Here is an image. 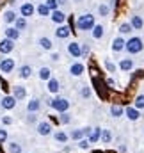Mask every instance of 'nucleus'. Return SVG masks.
I'll use <instances>...</instances> for the list:
<instances>
[{
    "label": "nucleus",
    "mask_w": 144,
    "mask_h": 153,
    "mask_svg": "<svg viewBox=\"0 0 144 153\" xmlns=\"http://www.w3.org/2000/svg\"><path fill=\"white\" fill-rule=\"evenodd\" d=\"M59 121H61L62 125H70V123H71V114H68V111H66V112H61Z\"/></svg>",
    "instance_id": "36"
},
{
    "label": "nucleus",
    "mask_w": 144,
    "mask_h": 153,
    "mask_svg": "<svg viewBox=\"0 0 144 153\" xmlns=\"http://www.w3.org/2000/svg\"><path fill=\"white\" fill-rule=\"evenodd\" d=\"M91 34H93V38H94V39H102V38H103V34H105V29H103V25L96 23V25L91 29Z\"/></svg>",
    "instance_id": "21"
},
{
    "label": "nucleus",
    "mask_w": 144,
    "mask_h": 153,
    "mask_svg": "<svg viewBox=\"0 0 144 153\" xmlns=\"http://www.w3.org/2000/svg\"><path fill=\"white\" fill-rule=\"evenodd\" d=\"M39 78L43 80V82H46V80H50L52 78V70L50 68H46V66H43V68H39Z\"/></svg>",
    "instance_id": "27"
},
{
    "label": "nucleus",
    "mask_w": 144,
    "mask_h": 153,
    "mask_svg": "<svg viewBox=\"0 0 144 153\" xmlns=\"http://www.w3.org/2000/svg\"><path fill=\"white\" fill-rule=\"evenodd\" d=\"M84 70H85V66L82 64V62H73L71 66H70V73L73 76H80L84 73Z\"/></svg>",
    "instance_id": "19"
},
{
    "label": "nucleus",
    "mask_w": 144,
    "mask_h": 153,
    "mask_svg": "<svg viewBox=\"0 0 144 153\" xmlns=\"http://www.w3.org/2000/svg\"><path fill=\"white\" fill-rule=\"evenodd\" d=\"M119 70H123V71L134 70V59H121L119 61Z\"/></svg>",
    "instance_id": "24"
},
{
    "label": "nucleus",
    "mask_w": 144,
    "mask_h": 153,
    "mask_svg": "<svg viewBox=\"0 0 144 153\" xmlns=\"http://www.w3.org/2000/svg\"><path fill=\"white\" fill-rule=\"evenodd\" d=\"M30 75H32V68H30L29 64H23V66L18 68V76H20V78L27 80V78H30Z\"/></svg>",
    "instance_id": "17"
},
{
    "label": "nucleus",
    "mask_w": 144,
    "mask_h": 153,
    "mask_svg": "<svg viewBox=\"0 0 144 153\" xmlns=\"http://www.w3.org/2000/svg\"><path fill=\"white\" fill-rule=\"evenodd\" d=\"M50 59H52V61H53V62H57V61H59V59H61V55H59V53H57V52H53V53H52V55H50Z\"/></svg>",
    "instance_id": "45"
},
{
    "label": "nucleus",
    "mask_w": 144,
    "mask_h": 153,
    "mask_svg": "<svg viewBox=\"0 0 144 153\" xmlns=\"http://www.w3.org/2000/svg\"><path fill=\"white\" fill-rule=\"evenodd\" d=\"M102 130H103V128H100V126H96V128H93V130H91V134L87 135V139H89V143H91V144H96V143L102 139Z\"/></svg>",
    "instance_id": "16"
},
{
    "label": "nucleus",
    "mask_w": 144,
    "mask_h": 153,
    "mask_svg": "<svg viewBox=\"0 0 144 153\" xmlns=\"http://www.w3.org/2000/svg\"><path fill=\"white\" fill-rule=\"evenodd\" d=\"M13 70H14V59L5 57V59L0 61V71H2V73L9 75V73H13Z\"/></svg>",
    "instance_id": "6"
},
{
    "label": "nucleus",
    "mask_w": 144,
    "mask_h": 153,
    "mask_svg": "<svg viewBox=\"0 0 144 153\" xmlns=\"http://www.w3.org/2000/svg\"><path fill=\"white\" fill-rule=\"evenodd\" d=\"M50 18H52V22H53V23H57V25H61V23H64V22H66V14H64L61 9L52 11V13H50Z\"/></svg>",
    "instance_id": "13"
},
{
    "label": "nucleus",
    "mask_w": 144,
    "mask_h": 153,
    "mask_svg": "<svg viewBox=\"0 0 144 153\" xmlns=\"http://www.w3.org/2000/svg\"><path fill=\"white\" fill-rule=\"evenodd\" d=\"M46 91L48 93H52V94H57L59 91H61V82L57 80V78H50V80H46Z\"/></svg>",
    "instance_id": "10"
},
{
    "label": "nucleus",
    "mask_w": 144,
    "mask_h": 153,
    "mask_svg": "<svg viewBox=\"0 0 144 153\" xmlns=\"http://www.w3.org/2000/svg\"><path fill=\"white\" fill-rule=\"evenodd\" d=\"M70 34H71V30H70V27L64 25V23H61V25L55 29V38H59V39H68Z\"/></svg>",
    "instance_id": "11"
},
{
    "label": "nucleus",
    "mask_w": 144,
    "mask_h": 153,
    "mask_svg": "<svg viewBox=\"0 0 144 153\" xmlns=\"http://www.w3.org/2000/svg\"><path fill=\"white\" fill-rule=\"evenodd\" d=\"M76 143H78V148H80V150H87V148L91 146L89 139H80V141H76Z\"/></svg>",
    "instance_id": "39"
},
{
    "label": "nucleus",
    "mask_w": 144,
    "mask_h": 153,
    "mask_svg": "<svg viewBox=\"0 0 144 153\" xmlns=\"http://www.w3.org/2000/svg\"><path fill=\"white\" fill-rule=\"evenodd\" d=\"M36 130H37V134L39 135H43V137H48L50 134H52V125L48 123V121H37V126H36Z\"/></svg>",
    "instance_id": "5"
},
{
    "label": "nucleus",
    "mask_w": 144,
    "mask_h": 153,
    "mask_svg": "<svg viewBox=\"0 0 144 153\" xmlns=\"http://www.w3.org/2000/svg\"><path fill=\"white\" fill-rule=\"evenodd\" d=\"M34 11H36V7H34L32 2H25V4H22V7H20V14L25 16V18L34 16Z\"/></svg>",
    "instance_id": "9"
},
{
    "label": "nucleus",
    "mask_w": 144,
    "mask_h": 153,
    "mask_svg": "<svg viewBox=\"0 0 144 153\" xmlns=\"http://www.w3.org/2000/svg\"><path fill=\"white\" fill-rule=\"evenodd\" d=\"M134 107H135V109H139V111H143V109H144V94L135 96V100H134Z\"/></svg>",
    "instance_id": "35"
},
{
    "label": "nucleus",
    "mask_w": 144,
    "mask_h": 153,
    "mask_svg": "<svg viewBox=\"0 0 144 153\" xmlns=\"http://www.w3.org/2000/svg\"><path fill=\"white\" fill-rule=\"evenodd\" d=\"M13 50H14V41H13V39L5 38V39L0 41V53H2V55H7V53H11Z\"/></svg>",
    "instance_id": "7"
},
{
    "label": "nucleus",
    "mask_w": 144,
    "mask_h": 153,
    "mask_svg": "<svg viewBox=\"0 0 144 153\" xmlns=\"http://www.w3.org/2000/svg\"><path fill=\"white\" fill-rule=\"evenodd\" d=\"M132 30H134L132 23H121L119 25V34L121 36H128V34H132Z\"/></svg>",
    "instance_id": "30"
},
{
    "label": "nucleus",
    "mask_w": 144,
    "mask_h": 153,
    "mask_svg": "<svg viewBox=\"0 0 144 153\" xmlns=\"http://www.w3.org/2000/svg\"><path fill=\"white\" fill-rule=\"evenodd\" d=\"M125 46H126V41H125L123 36L114 38V41H112V52L119 53V52H123V50H125Z\"/></svg>",
    "instance_id": "12"
},
{
    "label": "nucleus",
    "mask_w": 144,
    "mask_h": 153,
    "mask_svg": "<svg viewBox=\"0 0 144 153\" xmlns=\"http://www.w3.org/2000/svg\"><path fill=\"white\" fill-rule=\"evenodd\" d=\"M73 2H82V0H73Z\"/></svg>",
    "instance_id": "47"
},
{
    "label": "nucleus",
    "mask_w": 144,
    "mask_h": 153,
    "mask_svg": "<svg viewBox=\"0 0 144 153\" xmlns=\"http://www.w3.org/2000/svg\"><path fill=\"white\" fill-rule=\"evenodd\" d=\"M36 11H37V14H39V16H50V13H52V11H50V7H48L46 4H41V5H37Z\"/></svg>",
    "instance_id": "33"
},
{
    "label": "nucleus",
    "mask_w": 144,
    "mask_h": 153,
    "mask_svg": "<svg viewBox=\"0 0 144 153\" xmlns=\"http://www.w3.org/2000/svg\"><path fill=\"white\" fill-rule=\"evenodd\" d=\"M80 94H82V98H89V96H91V87L84 85V87H82V91H80Z\"/></svg>",
    "instance_id": "41"
},
{
    "label": "nucleus",
    "mask_w": 144,
    "mask_h": 153,
    "mask_svg": "<svg viewBox=\"0 0 144 153\" xmlns=\"http://www.w3.org/2000/svg\"><path fill=\"white\" fill-rule=\"evenodd\" d=\"M123 114H125V109L121 105H112L110 107V116L112 117H121Z\"/></svg>",
    "instance_id": "31"
},
{
    "label": "nucleus",
    "mask_w": 144,
    "mask_h": 153,
    "mask_svg": "<svg viewBox=\"0 0 144 153\" xmlns=\"http://www.w3.org/2000/svg\"><path fill=\"white\" fill-rule=\"evenodd\" d=\"M39 46L43 48V50H46V52H50L52 48H53V43H52V39L50 38H46V36H43V38H39Z\"/></svg>",
    "instance_id": "22"
},
{
    "label": "nucleus",
    "mask_w": 144,
    "mask_h": 153,
    "mask_svg": "<svg viewBox=\"0 0 144 153\" xmlns=\"http://www.w3.org/2000/svg\"><path fill=\"white\" fill-rule=\"evenodd\" d=\"M16 98L13 96V94H5V96H2V100H0V109H4V111H13L14 107H16Z\"/></svg>",
    "instance_id": "4"
},
{
    "label": "nucleus",
    "mask_w": 144,
    "mask_h": 153,
    "mask_svg": "<svg viewBox=\"0 0 144 153\" xmlns=\"http://www.w3.org/2000/svg\"><path fill=\"white\" fill-rule=\"evenodd\" d=\"M16 18H18V16H16V13H14V11H11V9L4 13V22H5V23H14V20H16Z\"/></svg>",
    "instance_id": "32"
},
{
    "label": "nucleus",
    "mask_w": 144,
    "mask_h": 153,
    "mask_svg": "<svg viewBox=\"0 0 144 153\" xmlns=\"http://www.w3.org/2000/svg\"><path fill=\"white\" fill-rule=\"evenodd\" d=\"M45 4L50 7V11H55V9H59V2H57V0H46Z\"/></svg>",
    "instance_id": "40"
},
{
    "label": "nucleus",
    "mask_w": 144,
    "mask_h": 153,
    "mask_svg": "<svg viewBox=\"0 0 144 153\" xmlns=\"http://www.w3.org/2000/svg\"><path fill=\"white\" fill-rule=\"evenodd\" d=\"M48 105L55 111V112H66L68 109H70V100L68 98H61V96H57V98H52V100H48Z\"/></svg>",
    "instance_id": "3"
},
{
    "label": "nucleus",
    "mask_w": 144,
    "mask_h": 153,
    "mask_svg": "<svg viewBox=\"0 0 144 153\" xmlns=\"http://www.w3.org/2000/svg\"><path fill=\"white\" fill-rule=\"evenodd\" d=\"M85 137V132H84V128H75L70 132V139L73 141H80V139H84Z\"/></svg>",
    "instance_id": "26"
},
{
    "label": "nucleus",
    "mask_w": 144,
    "mask_h": 153,
    "mask_svg": "<svg viewBox=\"0 0 144 153\" xmlns=\"http://www.w3.org/2000/svg\"><path fill=\"white\" fill-rule=\"evenodd\" d=\"M2 125H13V119H11L9 116H4V117H2Z\"/></svg>",
    "instance_id": "44"
},
{
    "label": "nucleus",
    "mask_w": 144,
    "mask_h": 153,
    "mask_svg": "<svg viewBox=\"0 0 144 153\" xmlns=\"http://www.w3.org/2000/svg\"><path fill=\"white\" fill-rule=\"evenodd\" d=\"M7 152L9 153H23V150H22V144H20V143L11 141V143L7 144Z\"/></svg>",
    "instance_id": "29"
},
{
    "label": "nucleus",
    "mask_w": 144,
    "mask_h": 153,
    "mask_svg": "<svg viewBox=\"0 0 144 153\" xmlns=\"http://www.w3.org/2000/svg\"><path fill=\"white\" fill-rule=\"evenodd\" d=\"M57 2H59V5H66L68 4V0H57Z\"/></svg>",
    "instance_id": "46"
},
{
    "label": "nucleus",
    "mask_w": 144,
    "mask_h": 153,
    "mask_svg": "<svg viewBox=\"0 0 144 153\" xmlns=\"http://www.w3.org/2000/svg\"><path fill=\"white\" fill-rule=\"evenodd\" d=\"M103 144H110V141H112V134H110V130H102V139H100Z\"/></svg>",
    "instance_id": "34"
},
{
    "label": "nucleus",
    "mask_w": 144,
    "mask_h": 153,
    "mask_svg": "<svg viewBox=\"0 0 144 153\" xmlns=\"http://www.w3.org/2000/svg\"><path fill=\"white\" fill-rule=\"evenodd\" d=\"M41 111V100L39 98H30L27 103V112H39Z\"/></svg>",
    "instance_id": "15"
},
{
    "label": "nucleus",
    "mask_w": 144,
    "mask_h": 153,
    "mask_svg": "<svg viewBox=\"0 0 144 153\" xmlns=\"http://www.w3.org/2000/svg\"><path fill=\"white\" fill-rule=\"evenodd\" d=\"M98 13H100V16H108V13H110V7H108L107 4H102V5L98 7Z\"/></svg>",
    "instance_id": "37"
},
{
    "label": "nucleus",
    "mask_w": 144,
    "mask_h": 153,
    "mask_svg": "<svg viewBox=\"0 0 144 153\" xmlns=\"http://www.w3.org/2000/svg\"><path fill=\"white\" fill-rule=\"evenodd\" d=\"M14 27L22 32V30H25L27 29V18L25 16H18L16 20H14Z\"/></svg>",
    "instance_id": "28"
},
{
    "label": "nucleus",
    "mask_w": 144,
    "mask_h": 153,
    "mask_svg": "<svg viewBox=\"0 0 144 153\" xmlns=\"http://www.w3.org/2000/svg\"><path fill=\"white\" fill-rule=\"evenodd\" d=\"M5 38L16 41V39H20V30H18L16 27H7V29H5Z\"/></svg>",
    "instance_id": "25"
},
{
    "label": "nucleus",
    "mask_w": 144,
    "mask_h": 153,
    "mask_svg": "<svg viewBox=\"0 0 144 153\" xmlns=\"http://www.w3.org/2000/svg\"><path fill=\"white\" fill-rule=\"evenodd\" d=\"M125 114H126V117H128L130 121H137V119L141 117L139 109H135V107H126V109H125Z\"/></svg>",
    "instance_id": "18"
},
{
    "label": "nucleus",
    "mask_w": 144,
    "mask_h": 153,
    "mask_svg": "<svg viewBox=\"0 0 144 153\" xmlns=\"http://www.w3.org/2000/svg\"><path fill=\"white\" fill-rule=\"evenodd\" d=\"M105 68H107L108 73H114V71H116V64H114L112 61H105Z\"/></svg>",
    "instance_id": "42"
},
{
    "label": "nucleus",
    "mask_w": 144,
    "mask_h": 153,
    "mask_svg": "<svg viewBox=\"0 0 144 153\" xmlns=\"http://www.w3.org/2000/svg\"><path fill=\"white\" fill-rule=\"evenodd\" d=\"M68 53H70L71 57H75V59H80V57H82V45L76 43V41L70 43V45H68Z\"/></svg>",
    "instance_id": "8"
},
{
    "label": "nucleus",
    "mask_w": 144,
    "mask_h": 153,
    "mask_svg": "<svg viewBox=\"0 0 144 153\" xmlns=\"http://www.w3.org/2000/svg\"><path fill=\"white\" fill-rule=\"evenodd\" d=\"M94 25H96V20L91 13H85V14L78 16V20H76V29L78 30H91Z\"/></svg>",
    "instance_id": "1"
},
{
    "label": "nucleus",
    "mask_w": 144,
    "mask_h": 153,
    "mask_svg": "<svg viewBox=\"0 0 144 153\" xmlns=\"http://www.w3.org/2000/svg\"><path fill=\"white\" fill-rule=\"evenodd\" d=\"M53 139H55L57 143H61V144H66L68 139H70V135H68L64 130H57V132H53Z\"/></svg>",
    "instance_id": "20"
},
{
    "label": "nucleus",
    "mask_w": 144,
    "mask_h": 153,
    "mask_svg": "<svg viewBox=\"0 0 144 153\" xmlns=\"http://www.w3.org/2000/svg\"><path fill=\"white\" fill-rule=\"evenodd\" d=\"M29 125H37V116L36 112H29V116H27V119H25Z\"/></svg>",
    "instance_id": "38"
},
{
    "label": "nucleus",
    "mask_w": 144,
    "mask_h": 153,
    "mask_svg": "<svg viewBox=\"0 0 144 153\" xmlns=\"http://www.w3.org/2000/svg\"><path fill=\"white\" fill-rule=\"evenodd\" d=\"M13 96H14L18 102H22V100L27 98V89H25L23 85H14V87H13Z\"/></svg>",
    "instance_id": "14"
},
{
    "label": "nucleus",
    "mask_w": 144,
    "mask_h": 153,
    "mask_svg": "<svg viewBox=\"0 0 144 153\" xmlns=\"http://www.w3.org/2000/svg\"><path fill=\"white\" fill-rule=\"evenodd\" d=\"M130 23H132V27H134V30H141L144 27V20L141 16H137V14H134L132 16V20H130Z\"/></svg>",
    "instance_id": "23"
},
{
    "label": "nucleus",
    "mask_w": 144,
    "mask_h": 153,
    "mask_svg": "<svg viewBox=\"0 0 144 153\" xmlns=\"http://www.w3.org/2000/svg\"><path fill=\"white\" fill-rule=\"evenodd\" d=\"M125 50L128 52V53H132V55H135V53H141L144 50V43L143 39L139 38V36H134V38H130L126 41V46H125Z\"/></svg>",
    "instance_id": "2"
},
{
    "label": "nucleus",
    "mask_w": 144,
    "mask_h": 153,
    "mask_svg": "<svg viewBox=\"0 0 144 153\" xmlns=\"http://www.w3.org/2000/svg\"><path fill=\"white\" fill-rule=\"evenodd\" d=\"M7 137H9V134H7V130H4V128H0V143H5V141H7Z\"/></svg>",
    "instance_id": "43"
}]
</instances>
